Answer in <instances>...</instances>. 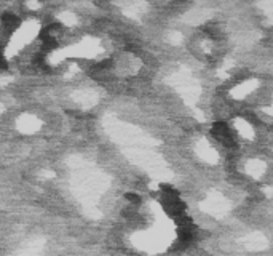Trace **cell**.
<instances>
[{"instance_id": "6da1fadb", "label": "cell", "mask_w": 273, "mask_h": 256, "mask_svg": "<svg viewBox=\"0 0 273 256\" xmlns=\"http://www.w3.org/2000/svg\"><path fill=\"white\" fill-rule=\"evenodd\" d=\"M127 199L131 202V204H139V197L136 194H127Z\"/></svg>"}]
</instances>
